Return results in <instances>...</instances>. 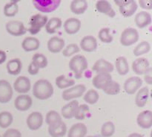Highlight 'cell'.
<instances>
[{"label": "cell", "mask_w": 152, "mask_h": 137, "mask_svg": "<svg viewBox=\"0 0 152 137\" xmlns=\"http://www.w3.org/2000/svg\"><path fill=\"white\" fill-rule=\"evenodd\" d=\"M98 37L101 42L104 43H111L113 41V36L109 28H102L98 33Z\"/></svg>", "instance_id": "cell-40"}, {"label": "cell", "mask_w": 152, "mask_h": 137, "mask_svg": "<svg viewBox=\"0 0 152 137\" xmlns=\"http://www.w3.org/2000/svg\"><path fill=\"white\" fill-rule=\"evenodd\" d=\"M64 29L68 34H75L81 28V22L77 18L71 17L66 19L64 22Z\"/></svg>", "instance_id": "cell-18"}, {"label": "cell", "mask_w": 152, "mask_h": 137, "mask_svg": "<svg viewBox=\"0 0 152 137\" xmlns=\"http://www.w3.org/2000/svg\"><path fill=\"white\" fill-rule=\"evenodd\" d=\"M79 105L80 104H79V102L77 101H76V100L71 101V102L68 103V104L62 107V110H61V114L65 119H72V118L74 117L75 112Z\"/></svg>", "instance_id": "cell-24"}, {"label": "cell", "mask_w": 152, "mask_h": 137, "mask_svg": "<svg viewBox=\"0 0 152 137\" xmlns=\"http://www.w3.org/2000/svg\"><path fill=\"white\" fill-rule=\"evenodd\" d=\"M65 47V40L58 37H53L48 41V49L51 53H59Z\"/></svg>", "instance_id": "cell-21"}, {"label": "cell", "mask_w": 152, "mask_h": 137, "mask_svg": "<svg viewBox=\"0 0 152 137\" xmlns=\"http://www.w3.org/2000/svg\"><path fill=\"white\" fill-rule=\"evenodd\" d=\"M115 132V125L113 122H107L102 124L101 128V135L102 137H111Z\"/></svg>", "instance_id": "cell-39"}, {"label": "cell", "mask_w": 152, "mask_h": 137, "mask_svg": "<svg viewBox=\"0 0 152 137\" xmlns=\"http://www.w3.org/2000/svg\"><path fill=\"white\" fill-rule=\"evenodd\" d=\"M13 88L7 80H0V103L6 104L13 97Z\"/></svg>", "instance_id": "cell-9"}, {"label": "cell", "mask_w": 152, "mask_h": 137, "mask_svg": "<svg viewBox=\"0 0 152 137\" xmlns=\"http://www.w3.org/2000/svg\"><path fill=\"white\" fill-rule=\"evenodd\" d=\"M114 65L105 59H99L95 62L92 69L97 74H111L114 71Z\"/></svg>", "instance_id": "cell-15"}, {"label": "cell", "mask_w": 152, "mask_h": 137, "mask_svg": "<svg viewBox=\"0 0 152 137\" xmlns=\"http://www.w3.org/2000/svg\"><path fill=\"white\" fill-rule=\"evenodd\" d=\"M89 113V107L87 104H81L79 105L74 114V118L77 120H84L86 116Z\"/></svg>", "instance_id": "cell-42"}, {"label": "cell", "mask_w": 152, "mask_h": 137, "mask_svg": "<svg viewBox=\"0 0 152 137\" xmlns=\"http://www.w3.org/2000/svg\"><path fill=\"white\" fill-rule=\"evenodd\" d=\"M88 128L83 123H77L73 124L69 129L68 137H86Z\"/></svg>", "instance_id": "cell-22"}, {"label": "cell", "mask_w": 152, "mask_h": 137, "mask_svg": "<svg viewBox=\"0 0 152 137\" xmlns=\"http://www.w3.org/2000/svg\"><path fill=\"white\" fill-rule=\"evenodd\" d=\"M86 90V86L83 84H78L73 86L63 91L62 94V98L65 101H71L80 98L84 95Z\"/></svg>", "instance_id": "cell-7"}, {"label": "cell", "mask_w": 152, "mask_h": 137, "mask_svg": "<svg viewBox=\"0 0 152 137\" xmlns=\"http://www.w3.org/2000/svg\"><path fill=\"white\" fill-rule=\"evenodd\" d=\"M0 137H1V136H0Z\"/></svg>", "instance_id": "cell-51"}, {"label": "cell", "mask_w": 152, "mask_h": 137, "mask_svg": "<svg viewBox=\"0 0 152 137\" xmlns=\"http://www.w3.org/2000/svg\"><path fill=\"white\" fill-rule=\"evenodd\" d=\"M132 69L138 75L145 74L149 71L150 63L148 59L145 57H140L132 63Z\"/></svg>", "instance_id": "cell-11"}, {"label": "cell", "mask_w": 152, "mask_h": 137, "mask_svg": "<svg viewBox=\"0 0 152 137\" xmlns=\"http://www.w3.org/2000/svg\"><path fill=\"white\" fill-rule=\"evenodd\" d=\"M55 83H56V86L59 89H63L74 86L75 84V80L74 79L68 78L66 76L62 74V75H59L56 77V80H55Z\"/></svg>", "instance_id": "cell-32"}, {"label": "cell", "mask_w": 152, "mask_h": 137, "mask_svg": "<svg viewBox=\"0 0 152 137\" xmlns=\"http://www.w3.org/2000/svg\"><path fill=\"white\" fill-rule=\"evenodd\" d=\"M87 137H95V136H87Z\"/></svg>", "instance_id": "cell-50"}, {"label": "cell", "mask_w": 152, "mask_h": 137, "mask_svg": "<svg viewBox=\"0 0 152 137\" xmlns=\"http://www.w3.org/2000/svg\"><path fill=\"white\" fill-rule=\"evenodd\" d=\"M151 68H150L149 71H148V72L145 74V77H144V80H145V81L149 85L151 84V81H152V77H151Z\"/></svg>", "instance_id": "cell-47"}, {"label": "cell", "mask_w": 152, "mask_h": 137, "mask_svg": "<svg viewBox=\"0 0 152 137\" xmlns=\"http://www.w3.org/2000/svg\"><path fill=\"white\" fill-rule=\"evenodd\" d=\"M149 98V89L146 86L141 88L137 93L135 97V103L139 107H143L146 105Z\"/></svg>", "instance_id": "cell-27"}, {"label": "cell", "mask_w": 152, "mask_h": 137, "mask_svg": "<svg viewBox=\"0 0 152 137\" xmlns=\"http://www.w3.org/2000/svg\"><path fill=\"white\" fill-rule=\"evenodd\" d=\"M80 48L86 52H94L97 48V40L91 35L86 36L80 42Z\"/></svg>", "instance_id": "cell-19"}, {"label": "cell", "mask_w": 152, "mask_h": 137, "mask_svg": "<svg viewBox=\"0 0 152 137\" xmlns=\"http://www.w3.org/2000/svg\"><path fill=\"white\" fill-rule=\"evenodd\" d=\"M67 126L64 122L48 126V133L51 137H62L66 134Z\"/></svg>", "instance_id": "cell-23"}, {"label": "cell", "mask_w": 152, "mask_h": 137, "mask_svg": "<svg viewBox=\"0 0 152 137\" xmlns=\"http://www.w3.org/2000/svg\"><path fill=\"white\" fill-rule=\"evenodd\" d=\"M137 124L143 129H149L152 127V112L144 110L141 112L137 118Z\"/></svg>", "instance_id": "cell-16"}, {"label": "cell", "mask_w": 152, "mask_h": 137, "mask_svg": "<svg viewBox=\"0 0 152 137\" xmlns=\"http://www.w3.org/2000/svg\"><path fill=\"white\" fill-rule=\"evenodd\" d=\"M48 22V16L45 15L37 13L31 17L29 20V28L27 29V31L32 35L38 34L43 27L45 26Z\"/></svg>", "instance_id": "cell-3"}, {"label": "cell", "mask_w": 152, "mask_h": 137, "mask_svg": "<svg viewBox=\"0 0 152 137\" xmlns=\"http://www.w3.org/2000/svg\"><path fill=\"white\" fill-rule=\"evenodd\" d=\"M151 50V45L148 41H142L140 43L133 51V53L135 56L139 57L140 55H145Z\"/></svg>", "instance_id": "cell-35"}, {"label": "cell", "mask_w": 152, "mask_h": 137, "mask_svg": "<svg viewBox=\"0 0 152 137\" xmlns=\"http://www.w3.org/2000/svg\"><path fill=\"white\" fill-rule=\"evenodd\" d=\"M88 7L86 0H73L70 4V9L71 12L75 14H83Z\"/></svg>", "instance_id": "cell-28"}, {"label": "cell", "mask_w": 152, "mask_h": 137, "mask_svg": "<svg viewBox=\"0 0 152 137\" xmlns=\"http://www.w3.org/2000/svg\"><path fill=\"white\" fill-rule=\"evenodd\" d=\"M6 31L10 35L14 37H20L26 34L27 28L22 22L18 20L9 21L6 23Z\"/></svg>", "instance_id": "cell-8"}, {"label": "cell", "mask_w": 152, "mask_h": 137, "mask_svg": "<svg viewBox=\"0 0 152 137\" xmlns=\"http://www.w3.org/2000/svg\"><path fill=\"white\" fill-rule=\"evenodd\" d=\"M142 85V80L140 77H131L124 83V89L126 93L134 95Z\"/></svg>", "instance_id": "cell-12"}, {"label": "cell", "mask_w": 152, "mask_h": 137, "mask_svg": "<svg viewBox=\"0 0 152 137\" xmlns=\"http://www.w3.org/2000/svg\"><path fill=\"white\" fill-rule=\"evenodd\" d=\"M80 51V48L79 47L78 45L76 43H71V44L68 45L62 51V55L65 57H71L75 54L78 53Z\"/></svg>", "instance_id": "cell-43"}, {"label": "cell", "mask_w": 152, "mask_h": 137, "mask_svg": "<svg viewBox=\"0 0 152 137\" xmlns=\"http://www.w3.org/2000/svg\"><path fill=\"white\" fill-rule=\"evenodd\" d=\"M13 115L10 112L2 111L0 113V127H8L13 122Z\"/></svg>", "instance_id": "cell-36"}, {"label": "cell", "mask_w": 152, "mask_h": 137, "mask_svg": "<svg viewBox=\"0 0 152 137\" xmlns=\"http://www.w3.org/2000/svg\"><path fill=\"white\" fill-rule=\"evenodd\" d=\"M139 40V32L133 28H127L122 32L120 43L124 46H130L136 43Z\"/></svg>", "instance_id": "cell-6"}, {"label": "cell", "mask_w": 152, "mask_h": 137, "mask_svg": "<svg viewBox=\"0 0 152 137\" xmlns=\"http://www.w3.org/2000/svg\"><path fill=\"white\" fill-rule=\"evenodd\" d=\"M88 66V63L85 56L82 55H77L73 57L69 62V68L73 71L77 79L83 77L84 71Z\"/></svg>", "instance_id": "cell-2"}, {"label": "cell", "mask_w": 152, "mask_h": 137, "mask_svg": "<svg viewBox=\"0 0 152 137\" xmlns=\"http://www.w3.org/2000/svg\"><path fill=\"white\" fill-rule=\"evenodd\" d=\"M139 4L143 9L146 10L152 9V0H140Z\"/></svg>", "instance_id": "cell-45"}, {"label": "cell", "mask_w": 152, "mask_h": 137, "mask_svg": "<svg viewBox=\"0 0 152 137\" xmlns=\"http://www.w3.org/2000/svg\"><path fill=\"white\" fill-rule=\"evenodd\" d=\"M113 80L112 77H111V74H96V75L94 77L93 80H92V83L94 86L95 88L98 89H103L105 86Z\"/></svg>", "instance_id": "cell-20"}, {"label": "cell", "mask_w": 152, "mask_h": 137, "mask_svg": "<svg viewBox=\"0 0 152 137\" xmlns=\"http://www.w3.org/2000/svg\"><path fill=\"white\" fill-rule=\"evenodd\" d=\"M2 137H22V133L19 130L10 128L4 133Z\"/></svg>", "instance_id": "cell-44"}, {"label": "cell", "mask_w": 152, "mask_h": 137, "mask_svg": "<svg viewBox=\"0 0 152 137\" xmlns=\"http://www.w3.org/2000/svg\"><path fill=\"white\" fill-rule=\"evenodd\" d=\"M32 93L37 99L47 100L53 95V86L49 80L40 79L34 84Z\"/></svg>", "instance_id": "cell-1"}, {"label": "cell", "mask_w": 152, "mask_h": 137, "mask_svg": "<svg viewBox=\"0 0 152 137\" xmlns=\"http://www.w3.org/2000/svg\"><path fill=\"white\" fill-rule=\"evenodd\" d=\"M26 124L31 130H37L43 124V116L39 112H33L26 119Z\"/></svg>", "instance_id": "cell-10"}, {"label": "cell", "mask_w": 152, "mask_h": 137, "mask_svg": "<svg viewBox=\"0 0 152 137\" xmlns=\"http://www.w3.org/2000/svg\"><path fill=\"white\" fill-rule=\"evenodd\" d=\"M103 92L107 95H115L120 92V85L118 82L115 81L114 80H111L106 86H105L103 89Z\"/></svg>", "instance_id": "cell-34"}, {"label": "cell", "mask_w": 152, "mask_h": 137, "mask_svg": "<svg viewBox=\"0 0 152 137\" xmlns=\"http://www.w3.org/2000/svg\"><path fill=\"white\" fill-rule=\"evenodd\" d=\"M6 67L9 74L12 75H17L22 71V63L19 58H13L7 62Z\"/></svg>", "instance_id": "cell-29"}, {"label": "cell", "mask_w": 152, "mask_h": 137, "mask_svg": "<svg viewBox=\"0 0 152 137\" xmlns=\"http://www.w3.org/2000/svg\"><path fill=\"white\" fill-rule=\"evenodd\" d=\"M128 137H143V136L140 133H134L130 134Z\"/></svg>", "instance_id": "cell-49"}, {"label": "cell", "mask_w": 152, "mask_h": 137, "mask_svg": "<svg viewBox=\"0 0 152 137\" xmlns=\"http://www.w3.org/2000/svg\"><path fill=\"white\" fill-rule=\"evenodd\" d=\"M33 100L30 95L22 94L16 98L14 101V106L16 110L19 111H27L31 107Z\"/></svg>", "instance_id": "cell-13"}, {"label": "cell", "mask_w": 152, "mask_h": 137, "mask_svg": "<svg viewBox=\"0 0 152 137\" xmlns=\"http://www.w3.org/2000/svg\"><path fill=\"white\" fill-rule=\"evenodd\" d=\"M32 63H34L39 68H44L48 66V59L43 54L36 53L32 57Z\"/></svg>", "instance_id": "cell-37"}, {"label": "cell", "mask_w": 152, "mask_h": 137, "mask_svg": "<svg viewBox=\"0 0 152 137\" xmlns=\"http://www.w3.org/2000/svg\"><path fill=\"white\" fill-rule=\"evenodd\" d=\"M135 23L140 28H143L151 23V15L146 11L139 12L135 16Z\"/></svg>", "instance_id": "cell-25"}, {"label": "cell", "mask_w": 152, "mask_h": 137, "mask_svg": "<svg viewBox=\"0 0 152 137\" xmlns=\"http://www.w3.org/2000/svg\"><path fill=\"white\" fill-rule=\"evenodd\" d=\"M45 119L46 123L48 124V126L56 124L62 122L60 114L55 110H50V111L48 112Z\"/></svg>", "instance_id": "cell-38"}, {"label": "cell", "mask_w": 152, "mask_h": 137, "mask_svg": "<svg viewBox=\"0 0 152 137\" xmlns=\"http://www.w3.org/2000/svg\"><path fill=\"white\" fill-rule=\"evenodd\" d=\"M114 3L118 6L120 13L125 17L134 14L138 7L137 3L134 0H115Z\"/></svg>", "instance_id": "cell-5"}, {"label": "cell", "mask_w": 152, "mask_h": 137, "mask_svg": "<svg viewBox=\"0 0 152 137\" xmlns=\"http://www.w3.org/2000/svg\"><path fill=\"white\" fill-rule=\"evenodd\" d=\"M99 95L97 91L95 89H91L87 91L84 95V101L89 104H94L99 101Z\"/></svg>", "instance_id": "cell-41"}, {"label": "cell", "mask_w": 152, "mask_h": 137, "mask_svg": "<svg viewBox=\"0 0 152 137\" xmlns=\"http://www.w3.org/2000/svg\"><path fill=\"white\" fill-rule=\"evenodd\" d=\"M28 73L31 75H36L39 73V68L38 66L35 65L34 63L31 62V63L29 64V66H28Z\"/></svg>", "instance_id": "cell-46"}, {"label": "cell", "mask_w": 152, "mask_h": 137, "mask_svg": "<svg viewBox=\"0 0 152 137\" xmlns=\"http://www.w3.org/2000/svg\"><path fill=\"white\" fill-rule=\"evenodd\" d=\"M96 8L98 12L111 18H114L116 16V12L111 6V3L106 0H99L96 1Z\"/></svg>", "instance_id": "cell-17"}, {"label": "cell", "mask_w": 152, "mask_h": 137, "mask_svg": "<svg viewBox=\"0 0 152 137\" xmlns=\"http://www.w3.org/2000/svg\"><path fill=\"white\" fill-rule=\"evenodd\" d=\"M19 11V5L16 1H10L7 2L4 7V14L7 17H13L16 16Z\"/></svg>", "instance_id": "cell-33"}, {"label": "cell", "mask_w": 152, "mask_h": 137, "mask_svg": "<svg viewBox=\"0 0 152 137\" xmlns=\"http://www.w3.org/2000/svg\"><path fill=\"white\" fill-rule=\"evenodd\" d=\"M31 88V80L25 76H19L13 83V89L21 94H25L30 91Z\"/></svg>", "instance_id": "cell-14"}, {"label": "cell", "mask_w": 152, "mask_h": 137, "mask_svg": "<svg viewBox=\"0 0 152 137\" xmlns=\"http://www.w3.org/2000/svg\"><path fill=\"white\" fill-rule=\"evenodd\" d=\"M6 59H7V55L4 51L0 50V65L2 64L3 63L5 62Z\"/></svg>", "instance_id": "cell-48"}, {"label": "cell", "mask_w": 152, "mask_h": 137, "mask_svg": "<svg viewBox=\"0 0 152 137\" xmlns=\"http://www.w3.org/2000/svg\"><path fill=\"white\" fill-rule=\"evenodd\" d=\"M40 42L37 38L34 37H27L23 40L22 47L25 52H33L39 48Z\"/></svg>", "instance_id": "cell-26"}, {"label": "cell", "mask_w": 152, "mask_h": 137, "mask_svg": "<svg viewBox=\"0 0 152 137\" xmlns=\"http://www.w3.org/2000/svg\"><path fill=\"white\" fill-rule=\"evenodd\" d=\"M33 4L39 11L48 13L54 11L59 7L61 0H34Z\"/></svg>", "instance_id": "cell-4"}, {"label": "cell", "mask_w": 152, "mask_h": 137, "mask_svg": "<svg viewBox=\"0 0 152 137\" xmlns=\"http://www.w3.org/2000/svg\"><path fill=\"white\" fill-rule=\"evenodd\" d=\"M115 66L117 71L120 75H126L129 71V65L127 59L125 57L120 56L115 61Z\"/></svg>", "instance_id": "cell-30"}, {"label": "cell", "mask_w": 152, "mask_h": 137, "mask_svg": "<svg viewBox=\"0 0 152 137\" xmlns=\"http://www.w3.org/2000/svg\"><path fill=\"white\" fill-rule=\"evenodd\" d=\"M62 19L59 17H52L49 20H48L45 25V30L48 34H52L56 33L58 29L62 26Z\"/></svg>", "instance_id": "cell-31"}]
</instances>
